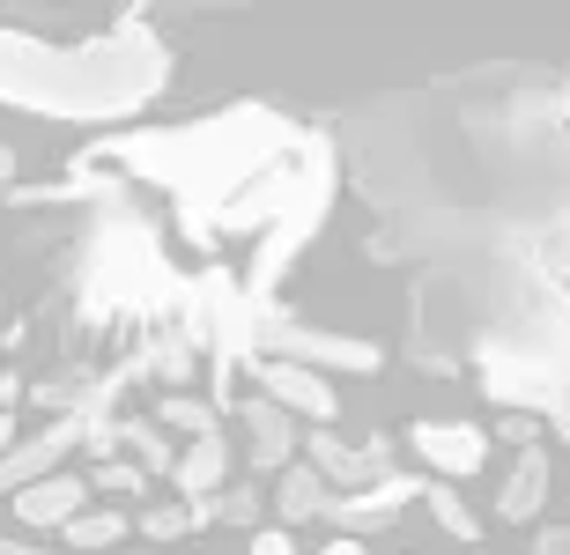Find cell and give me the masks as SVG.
Here are the masks:
<instances>
[{
    "label": "cell",
    "instance_id": "1",
    "mask_svg": "<svg viewBox=\"0 0 570 555\" xmlns=\"http://www.w3.org/2000/svg\"><path fill=\"white\" fill-rule=\"evenodd\" d=\"M22 407H30V378H22V319L0 297V452L16 445Z\"/></svg>",
    "mask_w": 570,
    "mask_h": 555
}]
</instances>
